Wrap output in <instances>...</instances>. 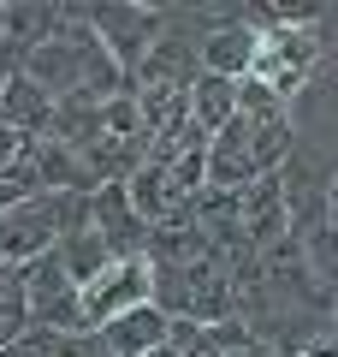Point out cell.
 <instances>
[{
  "label": "cell",
  "mask_w": 338,
  "mask_h": 357,
  "mask_svg": "<svg viewBox=\"0 0 338 357\" xmlns=\"http://www.w3.org/2000/svg\"><path fill=\"white\" fill-rule=\"evenodd\" d=\"M326 72V42L321 30H285V24H267L261 36H255V60L243 77H255L261 89H273L279 102H297V96H309L314 84H321Z\"/></svg>",
  "instance_id": "cell-1"
},
{
  "label": "cell",
  "mask_w": 338,
  "mask_h": 357,
  "mask_svg": "<svg viewBox=\"0 0 338 357\" xmlns=\"http://www.w3.org/2000/svg\"><path fill=\"white\" fill-rule=\"evenodd\" d=\"M77 18H83V30L101 42V54H107L119 72H137V60L149 54V42L161 36L166 24V6H137V0H101V6H77Z\"/></svg>",
  "instance_id": "cell-2"
},
{
  "label": "cell",
  "mask_w": 338,
  "mask_h": 357,
  "mask_svg": "<svg viewBox=\"0 0 338 357\" xmlns=\"http://www.w3.org/2000/svg\"><path fill=\"white\" fill-rule=\"evenodd\" d=\"M24 316H30V328H48V333H89L77 286L65 280V268L54 262V250L24 262Z\"/></svg>",
  "instance_id": "cell-3"
},
{
  "label": "cell",
  "mask_w": 338,
  "mask_h": 357,
  "mask_svg": "<svg viewBox=\"0 0 338 357\" xmlns=\"http://www.w3.org/2000/svg\"><path fill=\"white\" fill-rule=\"evenodd\" d=\"M149 292H154L149 256H119V262H107L95 280L77 292V304H83V328L95 333L101 321H113V316H125V310L149 304Z\"/></svg>",
  "instance_id": "cell-4"
},
{
  "label": "cell",
  "mask_w": 338,
  "mask_h": 357,
  "mask_svg": "<svg viewBox=\"0 0 338 357\" xmlns=\"http://www.w3.org/2000/svg\"><path fill=\"white\" fill-rule=\"evenodd\" d=\"M208 18L214 24L196 36V72H214V77H232V84H238V77L250 72V60H255V36H261V30H255L238 6H214Z\"/></svg>",
  "instance_id": "cell-5"
},
{
  "label": "cell",
  "mask_w": 338,
  "mask_h": 357,
  "mask_svg": "<svg viewBox=\"0 0 338 357\" xmlns=\"http://www.w3.org/2000/svg\"><path fill=\"white\" fill-rule=\"evenodd\" d=\"M232 203H238V232L250 250H267L273 238H285L291 220H285V197H279V173H261L250 178L243 191H232Z\"/></svg>",
  "instance_id": "cell-6"
},
{
  "label": "cell",
  "mask_w": 338,
  "mask_h": 357,
  "mask_svg": "<svg viewBox=\"0 0 338 357\" xmlns=\"http://www.w3.org/2000/svg\"><path fill=\"white\" fill-rule=\"evenodd\" d=\"M95 340H101L107 357H149V351H161V345L172 340V321H166L154 304H137V310H125V316L101 321Z\"/></svg>",
  "instance_id": "cell-7"
},
{
  "label": "cell",
  "mask_w": 338,
  "mask_h": 357,
  "mask_svg": "<svg viewBox=\"0 0 338 357\" xmlns=\"http://www.w3.org/2000/svg\"><path fill=\"white\" fill-rule=\"evenodd\" d=\"M65 24V6H42V0H13L0 6V48L24 60L30 48H42L48 36H60Z\"/></svg>",
  "instance_id": "cell-8"
},
{
  "label": "cell",
  "mask_w": 338,
  "mask_h": 357,
  "mask_svg": "<svg viewBox=\"0 0 338 357\" xmlns=\"http://www.w3.org/2000/svg\"><path fill=\"white\" fill-rule=\"evenodd\" d=\"M125 203H131V215H137L143 227H161V220L184 215V203H178L172 185H166V167H154V161H143L137 173L125 178Z\"/></svg>",
  "instance_id": "cell-9"
},
{
  "label": "cell",
  "mask_w": 338,
  "mask_h": 357,
  "mask_svg": "<svg viewBox=\"0 0 338 357\" xmlns=\"http://www.w3.org/2000/svg\"><path fill=\"white\" fill-rule=\"evenodd\" d=\"M190 126L202 131V137H214V131L225 126V119L238 114V84L232 77H214V72H196L190 77Z\"/></svg>",
  "instance_id": "cell-10"
},
{
  "label": "cell",
  "mask_w": 338,
  "mask_h": 357,
  "mask_svg": "<svg viewBox=\"0 0 338 357\" xmlns=\"http://www.w3.org/2000/svg\"><path fill=\"white\" fill-rule=\"evenodd\" d=\"M54 262H60V268H65V280H72L77 292H83V286L101 274V268H107V262H119V256H113V250H107V244H101L89 227H77V232H65V238L54 244Z\"/></svg>",
  "instance_id": "cell-11"
},
{
  "label": "cell",
  "mask_w": 338,
  "mask_h": 357,
  "mask_svg": "<svg viewBox=\"0 0 338 357\" xmlns=\"http://www.w3.org/2000/svg\"><path fill=\"white\" fill-rule=\"evenodd\" d=\"M18 351L24 357H107L95 333H48V328H30L18 340Z\"/></svg>",
  "instance_id": "cell-12"
},
{
  "label": "cell",
  "mask_w": 338,
  "mask_h": 357,
  "mask_svg": "<svg viewBox=\"0 0 338 357\" xmlns=\"http://www.w3.org/2000/svg\"><path fill=\"white\" fill-rule=\"evenodd\" d=\"M30 143H36V137H24V131H13V126H0V173H6V167H18V161H30Z\"/></svg>",
  "instance_id": "cell-13"
},
{
  "label": "cell",
  "mask_w": 338,
  "mask_h": 357,
  "mask_svg": "<svg viewBox=\"0 0 338 357\" xmlns=\"http://www.w3.org/2000/svg\"><path fill=\"white\" fill-rule=\"evenodd\" d=\"M0 357H24V351H18V345H6V351H0Z\"/></svg>",
  "instance_id": "cell-14"
}]
</instances>
